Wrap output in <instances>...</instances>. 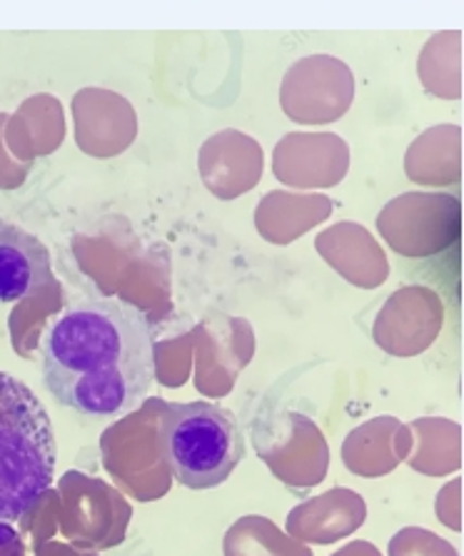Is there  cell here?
Returning <instances> with one entry per match:
<instances>
[{
	"label": "cell",
	"instance_id": "5b68a950",
	"mask_svg": "<svg viewBox=\"0 0 464 556\" xmlns=\"http://www.w3.org/2000/svg\"><path fill=\"white\" fill-rule=\"evenodd\" d=\"M0 556H28L23 536L11 527V521H0Z\"/></svg>",
	"mask_w": 464,
	"mask_h": 556
},
{
	"label": "cell",
	"instance_id": "7a4b0ae2",
	"mask_svg": "<svg viewBox=\"0 0 464 556\" xmlns=\"http://www.w3.org/2000/svg\"><path fill=\"white\" fill-rule=\"evenodd\" d=\"M58 446L48 409L28 384L0 372V521H18L53 486Z\"/></svg>",
	"mask_w": 464,
	"mask_h": 556
},
{
	"label": "cell",
	"instance_id": "6da1fadb",
	"mask_svg": "<svg viewBox=\"0 0 464 556\" xmlns=\"http://www.w3.org/2000/svg\"><path fill=\"white\" fill-rule=\"evenodd\" d=\"M43 382L58 404L78 415H128L155 384L148 319L121 300L65 312L43 337Z\"/></svg>",
	"mask_w": 464,
	"mask_h": 556
},
{
	"label": "cell",
	"instance_id": "277c9868",
	"mask_svg": "<svg viewBox=\"0 0 464 556\" xmlns=\"http://www.w3.org/2000/svg\"><path fill=\"white\" fill-rule=\"evenodd\" d=\"M53 282L50 252L36 235L0 217V302L33 298Z\"/></svg>",
	"mask_w": 464,
	"mask_h": 556
},
{
	"label": "cell",
	"instance_id": "3957f363",
	"mask_svg": "<svg viewBox=\"0 0 464 556\" xmlns=\"http://www.w3.org/2000/svg\"><path fill=\"white\" fill-rule=\"evenodd\" d=\"M158 442L173 477L196 492L227 482L244 457L238 419L210 402L165 404L160 412Z\"/></svg>",
	"mask_w": 464,
	"mask_h": 556
}]
</instances>
